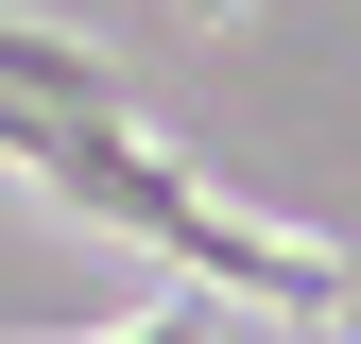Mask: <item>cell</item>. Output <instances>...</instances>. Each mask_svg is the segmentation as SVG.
<instances>
[{"instance_id": "6da1fadb", "label": "cell", "mask_w": 361, "mask_h": 344, "mask_svg": "<svg viewBox=\"0 0 361 344\" xmlns=\"http://www.w3.org/2000/svg\"><path fill=\"white\" fill-rule=\"evenodd\" d=\"M0 155L35 172V190H69L86 224H138L155 258H190L207 293H241V310H293V327H344V258L327 241H258V224H224V207L138 138V104H18L0 86Z\"/></svg>"}, {"instance_id": "7a4b0ae2", "label": "cell", "mask_w": 361, "mask_h": 344, "mask_svg": "<svg viewBox=\"0 0 361 344\" xmlns=\"http://www.w3.org/2000/svg\"><path fill=\"white\" fill-rule=\"evenodd\" d=\"M0 86L18 104H138V69L86 52V35H52V18H0Z\"/></svg>"}]
</instances>
